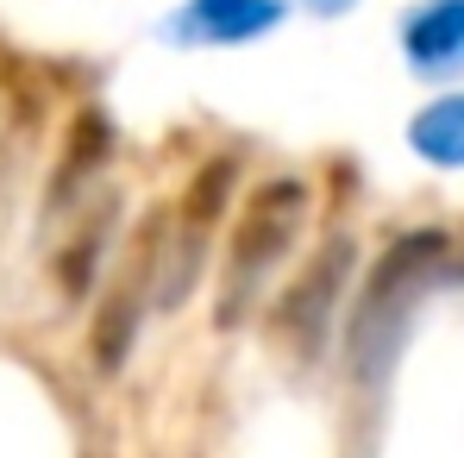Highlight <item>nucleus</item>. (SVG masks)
I'll return each instance as SVG.
<instances>
[{"label": "nucleus", "instance_id": "nucleus-1", "mask_svg": "<svg viewBox=\"0 0 464 458\" xmlns=\"http://www.w3.org/2000/svg\"><path fill=\"white\" fill-rule=\"evenodd\" d=\"M446 251L452 239L433 227L401 232L377 258V270L364 277L358 307H352V371L364 383H383L395 352H401V333H408V314L420 307V296L433 289V277L446 270Z\"/></svg>", "mask_w": 464, "mask_h": 458}, {"label": "nucleus", "instance_id": "nucleus-2", "mask_svg": "<svg viewBox=\"0 0 464 458\" xmlns=\"http://www.w3.org/2000/svg\"><path fill=\"white\" fill-rule=\"evenodd\" d=\"M308 227V182L295 176H276V182H257L238 227L227 239V270H220V326H238L251 302L264 296V283L276 277V264L295 251V239Z\"/></svg>", "mask_w": 464, "mask_h": 458}, {"label": "nucleus", "instance_id": "nucleus-3", "mask_svg": "<svg viewBox=\"0 0 464 458\" xmlns=\"http://www.w3.org/2000/svg\"><path fill=\"white\" fill-rule=\"evenodd\" d=\"M352 239H326L320 245V258H308V270L289 283V296L276 302L270 314V333L289 346V352H302L314 358L320 346H326V326H333V314H339V296H345V283H352Z\"/></svg>", "mask_w": 464, "mask_h": 458}, {"label": "nucleus", "instance_id": "nucleus-4", "mask_svg": "<svg viewBox=\"0 0 464 458\" xmlns=\"http://www.w3.org/2000/svg\"><path fill=\"white\" fill-rule=\"evenodd\" d=\"M283 13H289L283 0H188V6L169 19V32H176V44L232 51V44H251V38L276 32Z\"/></svg>", "mask_w": 464, "mask_h": 458}, {"label": "nucleus", "instance_id": "nucleus-5", "mask_svg": "<svg viewBox=\"0 0 464 458\" xmlns=\"http://www.w3.org/2000/svg\"><path fill=\"white\" fill-rule=\"evenodd\" d=\"M107 157H113V126H107V113H76V126H70V145H63V163H57V176H51V214H63V208H76L82 189H94V176L107 170Z\"/></svg>", "mask_w": 464, "mask_h": 458}, {"label": "nucleus", "instance_id": "nucleus-6", "mask_svg": "<svg viewBox=\"0 0 464 458\" xmlns=\"http://www.w3.org/2000/svg\"><path fill=\"white\" fill-rule=\"evenodd\" d=\"M401 51L414 70L446 76L464 63V0H427L408 25H401Z\"/></svg>", "mask_w": 464, "mask_h": 458}, {"label": "nucleus", "instance_id": "nucleus-7", "mask_svg": "<svg viewBox=\"0 0 464 458\" xmlns=\"http://www.w3.org/2000/svg\"><path fill=\"white\" fill-rule=\"evenodd\" d=\"M408 145L414 157L440 163V170H464V94H440L408 120Z\"/></svg>", "mask_w": 464, "mask_h": 458}, {"label": "nucleus", "instance_id": "nucleus-8", "mask_svg": "<svg viewBox=\"0 0 464 458\" xmlns=\"http://www.w3.org/2000/svg\"><path fill=\"white\" fill-rule=\"evenodd\" d=\"M113 220H120V201H113V195H101V201H94V214L82 220V232L70 239L63 270H57V277H63V289H70V302L88 289V277H94V264H101V239L113 232Z\"/></svg>", "mask_w": 464, "mask_h": 458}, {"label": "nucleus", "instance_id": "nucleus-9", "mask_svg": "<svg viewBox=\"0 0 464 458\" xmlns=\"http://www.w3.org/2000/svg\"><path fill=\"white\" fill-rule=\"evenodd\" d=\"M314 13H345V6H352V0H308Z\"/></svg>", "mask_w": 464, "mask_h": 458}, {"label": "nucleus", "instance_id": "nucleus-10", "mask_svg": "<svg viewBox=\"0 0 464 458\" xmlns=\"http://www.w3.org/2000/svg\"><path fill=\"white\" fill-rule=\"evenodd\" d=\"M452 277H464V258H459V264H452Z\"/></svg>", "mask_w": 464, "mask_h": 458}]
</instances>
